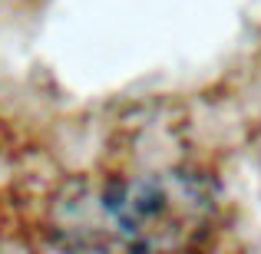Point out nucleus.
<instances>
[{"mask_svg": "<svg viewBox=\"0 0 261 254\" xmlns=\"http://www.w3.org/2000/svg\"><path fill=\"white\" fill-rule=\"evenodd\" d=\"M40 228L63 254H215L228 202L205 168L166 162L63 178Z\"/></svg>", "mask_w": 261, "mask_h": 254, "instance_id": "obj_1", "label": "nucleus"}]
</instances>
